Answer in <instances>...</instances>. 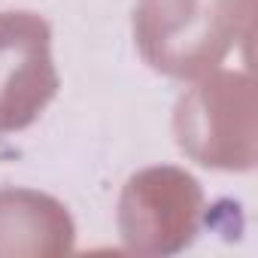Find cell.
I'll use <instances>...</instances> for the list:
<instances>
[{
    "mask_svg": "<svg viewBox=\"0 0 258 258\" xmlns=\"http://www.w3.org/2000/svg\"><path fill=\"white\" fill-rule=\"evenodd\" d=\"M52 28L40 13H0V134L34 124L58 94Z\"/></svg>",
    "mask_w": 258,
    "mask_h": 258,
    "instance_id": "277c9868",
    "label": "cell"
},
{
    "mask_svg": "<svg viewBox=\"0 0 258 258\" xmlns=\"http://www.w3.org/2000/svg\"><path fill=\"white\" fill-rule=\"evenodd\" d=\"M255 0H140L134 43L143 61L173 79H198L252 37Z\"/></svg>",
    "mask_w": 258,
    "mask_h": 258,
    "instance_id": "6da1fadb",
    "label": "cell"
},
{
    "mask_svg": "<svg viewBox=\"0 0 258 258\" xmlns=\"http://www.w3.org/2000/svg\"><path fill=\"white\" fill-rule=\"evenodd\" d=\"M204 188L173 164L137 170L118 198V237L137 255H176L201 231Z\"/></svg>",
    "mask_w": 258,
    "mask_h": 258,
    "instance_id": "3957f363",
    "label": "cell"
},
{
    "mask_svg": "<svg viewBox=\"0 0 258 258\" xmlns=\"http://www.w3.org/2000/svg\"><path fill=\"white\" fill-rule=\"evenodd\" d=\"M73 246L76 225L61 201L34 188H0V258H58Z\"/></svg>",
    "mask_w": 258,
    "mask_h": 258,
    "instance_id": "5b68a950",
    "label": "cell"
},
{
    "mask_svg": "<svg viewBox=\"0 0 258 258\" xmlns=\"http://www.w3.org/2000/svg\"><path fill=\"white\" fill-rule=\"evenodd\" d=\"M176 146L210 170L246 173L258 161V112L249 73L210 70L173 106Z\"/></svg>",
    "mask_w": 258,
    "mask_h": 258,
    "instance_id": "7a4b0ae2",
    "label": "cell"
}]
</instances>
